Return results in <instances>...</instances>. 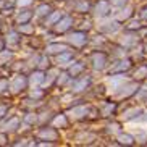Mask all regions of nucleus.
<instances>
[{
  "instance_id": "obj_1",
  "label": "nucleus",
  "mask_w": 147,
  "mask_h": 147,
  "mask_svg": "<svg viewBox=\"0 0 147 147\" xmlns=\"http://www.w3.org/2000/svg\"><path fill=\"white\" fill-rule=\"evenodd\" d=\"M108 82H110V89H112V91H118V89H123V86L128 82V79H126L125 76L118 74V76H112Z\"/></svg>"
},
{
  "instance_id": "obj_2",
  "label": "nucleus",
  "mask_w": 147,
  "mask_h": 147,
  "mask_svg": "<svg viewBox=\"0 0 147 147\" xmlns=\"http://www.w3.org/2000/svg\"><path fill=\"white\" fill-rule=\"evenodd\" d=\"M99 28L102 31H108V32H113V31L118 29V23L115 20H104V21L99 23Z\"/></svg>"
},
{
  "instance_id": "obj_3",
  "label": "nucleus",
  "mask_w": 147,
  "mask_h": 147,
  "mask_svg": "<svg viewBox=\"0 0 147 147\" xmlns=\"http://www.w3.org/2000/svg\"><path fill=\"white\" fill-rule=\"evenodd\" d=\"M105 63H107V57L104 53H95L92 57V65H94L95 69H102L105 66Z\"/></svg>"
},
{
  "instance_id": "obj_4",
  "label": "nucleus",
  "mask_w": 147,
  "mask_h": 147,
  "mask_svg": "<svg viewBox=\"0 0 147 147\" xmlns=\"http://www.w3.org/2000/svg\"><path fill=\"white\" fill-rule=\"evenodd\" d=\"M69 42L73 44V45L81 47V45H84V44H86V36L82 34V32H74L73 36H69Z\"/></svg>"
},
{
  "instance_id": "obj_5",
  "label": "nucleus",
  "mask_w": 147,
  "mask_h": 147,
  "mask_svg": "<svg viewBox=\"0 0 147 147\" xmlns=\"http://www.w3.org/2000/svg\"><path fill=\"white\" fill-rule=\"evenodd\" d=\"M87 113V107H84V105H81V107H74L73 110H69V117L74 118V120H78V118H82L84 115Z\"/></svg>"
},
{
  "instance_id": "obj_6",
  "label": "nucleus",
  "mask_w": 147,
  "mask_h": 147,
  "mask_svg": "<svg viewBox=\"0 0 147 147\" xmlns=\"http://www.w3.org/2000/svg\"><path fill=\"white\" fill-rule=\"evenodd\" d=\"M24 86H26V79L23 78V76H16V78L11 81V89H13V92L21 91Z\"/></svg>"
},
{
  "instance_id": "obj_7",
  "label": "nucleus",
  "mask_w": 147,
  "mask_h": 147,
  "mask_svg": "<svg viewBox=\"0 0 147 147\" xmlns=\"http://www.w3.org/2000/svg\"><path fill=\"white\" fill-rule=\"evenodd\" d=\"M129 66H131V61H129V60H121V61H118V65L112 66L110 73H117V71H125V69H128Z\"/></svg>"
},
{
  "instance_id": "obj_8",
  "label": "nucleus",
  "mask_w": 147,
  "mask_h": 147,
  "mask_svg": "<svg viewBox=\"0 0 147 147\" xmlns=\"http://www.w3.org/2000/svg\"><path fill=\"white\" fill-rule=\"evenodd\" d=\"M107 11H108V3L105 0H102L95 5V15L97 16H104V15H107Z\"/></svg>"
},
{
  "instance_id": "obj_9",
  "label": "nucleus",
  "mask_w": 147,
  "mask_h": 147,
  "mask_svg": "<svg viewBox=\"0 0 147 147\" xmlns=\"http://www.w3.org/2000/svg\"><path fill=\"white\" fill-rule=\"evenodd\" d=\"M66 50H68L66 45H61V44H50L47 47L49 53H63V52H66Z\"/></svg>"
},
{
  "instance_id": "obj_10",
  "label": "nucleus",
  "mask_w": 147,
  "mask_h": 147,
  "mask_svg": "<svg viewBox=\"0 0 147 147\" xmlns=\"http://www.w3.org/2000/svg\"><path fill=\"white\" fill-rule=\"evenodd\" d=\"M139 40L138 36H134V34H126L123 36V39H121V44L125 45V47H129V45H134V44Z\"/></svg>"
},
{
  "instance_id": "obj_11",
  "label": "nucleus",
  "mask_w": 147,
  "mask_h": 147,
  "mask_svg": "<svg viewBox=\"0 0 147 147\" xmlns=\"http://www.w3.org/2000/svg\"><path fill=\"white\" fill-rule=\"evenodd\" d=\"M69 24H71V18H69V16H65L61 21L57 23V31H58V32H63V31H66V29L69 28Z\"/></svg>"
},
{
  "instance_id": "obj_12",
  "label": "nucleus",
  "mask_w": 147,
  "mask_h": 147,
  "mask_svg": "<svg viewBox=\"0 0 147 147\" xmlns=\"http://www.w3.org/2000/svg\"><path fill=\"white\" fill-rule=\"evenodd\" d=\"M141 113H142V110L141 108H131V110H128V112L123 115V118L125 120H133V118H139L141 117Z\"/></svg>"
},
{
  "instance_id": "obj_13",
  "label": "nucleus",
  "mask_w": 147,
  "mask_h": 147,
  "mask_svg": "<svg viewBox=\"0 0 147 147\" xmlns=\"http://www.w3.org/2000/svg\"><path fill=\"white\" fill-rule=\"evenodd\" d=\"M89 86V78H82L81 81H78L76 84H74V91H84L86 87Z\"/></svg>"
},
{
  "instance_id": "obj_14",
  "label": "nucleus",
  "mask_w": 147,
  "mask_h": 147,
  "mask_svg": "<svg viewBox=\"0 0 147 147\" xmlns=\"http://www.w3.org/2000/svg\"><path fill=\"white\" fill-rule=\"evenodd\" d=\"M118 141H120V144H126V146H131L134 142V139L129 134H118Z\"/></svg>"
},
{
  "instance_id": "obj_15",
  "label": "nucleus",
  "mask_w": 147,
  "mask_h": 147,
  "mask_svg": "<svg viewBox=\"0 0 147 147\" xmlns=\"http://www.w3.org/2000/svg\"><path fill=\"white\" fill-rule=\"evenodd\" d=\"M39 136H40V138L52 139V141H53V139L57 138V133H55V131H52V129H47V131H40V133H39Z\"/></svg>"
},
{
  "instance_id": "obj_16",
  "label": "nucleus",
  "mask_w": 147,
  "mask_h": 147,
  "mask_svg": "<svg viewBox=\"0 0 147 147\" xmlns=\"http://www.w3.org/2000/svg\"><path fill=\"white\" fill-rule=\"evenodd\" d=\"M129 16H131V8H125L117 15V20L120 21V20H126V18H129Z\"/></svg>"
},
{
  "instance_id": "obj_17",
  "label": "nucleus",
  "mask_w": 147,
  "mask_h": 147,
  "mask_svg": "<svg viewBox=\"0 0 147 147\" xmlns=\"http://www.w3.org/2000/svg\"><path fill=\"white\" fill-rule=\"evenodd\" d=\"M42 79H44V74L42 73H34L32 76H31V84H32V86H34V84H39Z\"/></svg>"
},
{
  "instance_id": "obj_18",
  "label": "nucleus",
  "mask_w": 147,
  "mask_h": 147,
  "mask_svg": "<svg viewBox=\"0 0 147 147\" xmlns=\"http://www.w3.org/2000/svg\"><path fill=\"white\" fill-rule=\"evenodd\" d=\"M18 123H20V121H18V118H13V120L10 121V123H7V125H5L3 129H5V131H11V129H15V128L18 126Z\"/></svg>"
},
{
  "instance_id": "obj_19",
  "label": "nucleus",
  "mask_w": 147,
  "mask_h": 147,
  "mask_svg": "<svg viewBox=\"0 0 147 147\" xmlns=\"http://www.w3.org/2000/svg\"><path fill=\"white\" fill-rule=\"evenodd\" d=\"M138 79H142L147 76V66H142V68H139L138 71H136V74H134Z\"/></svg>"
},
{
  "instance_id": "obj_20",
  "label": "nucleus",
  "mask_w": 147,
  "mask_h": 147,
  "mask_svg": "<svg viewBox=\"0 0 147 147\" xmlns=\"http://www.w3.org/2000/svg\"><path fill=\"white\" fill-rule=\"evenodd\" d=\"M81 71H82V65H81V63H76V65H73L71 68H69V73L73 74V76H74V74H78V73H81Z\"/></svg>"
},
{
  "instance_id": "obj_21",
  "label": "nucleus",
  "mask_w": 147,
  "mask_h": 147,
  "mask_svg": "<svg viewBox=\"0 0 147 147\" xmlns=\"http://www.w3.org/2000/svg\"><path fill=\"white\" fill-rule=\"evenodd\" d=\"M60 18H61V13H60V11H55V13H53L52 16L49 18L47 24H53V23H55V21H58V20H60Z\"/></svg>"
},
{
  "instance_id": "obj_22",
  "label": "nucleus",
  "mask_w": 147,
  "mask_h": 147,
  "mask_svg": "<svg viewBox=\"0 0 147 147\" xmlns=\"http://www.w3.org/2000/svg\"><path fill=\"white\" fill-rule=\"evenodd\" d=\"M53 125H55V126H65V125H66L65 117H63V115H60V117H57L55 120H53Z\"/></svg>"
},
{
  "instance_id": "obj_23",
  "label": "nucleus",
  "mask_w": 147,
  "mask_h": 147,
  "mask_svg": "<svg viewBox=\"0 0 147 147\" xmlns=\"http://www.w3.org/2000/svg\"><path fill=\"white\" fill-rule=\"evenodd\" d=\"M49 11H50V8H49L47 5H42V7L37 8V15H39V16H42V15H49Z\"/></svg>"
},
{
  "instance_id": "obj_24",
  "label": "nucleus",
  "mask_w": 147,
  "mask_h": 147,
  "mask_svg": "<svg viewBox=\"0 0 147 147\" xmlns=\"http://www.w3.org/2000/svg\"><path fill=\"white\" fill-rule=\"evenodd\" d=\"M29 18H31V13H28V11H26V13H23V15H20V16H18V23H21V24H23V23L28 21Z\"/></svg>"
},
{
  "instance_id": "obj_25",
  "label": "nucleus",
  "mask_w": 147,
  "mask_h": 147,
  "mask_svg": "<svg viewBox=\"0 0 147 147\" xmlns=\"http://www.w3.org/2000/svg\"><path fill=\"white\" fill-rule=\"evenodd\" d=\"M113 108H115V105H113V104L105 105V107H104V115H105V117H107V115H110V113L113 112Z\"/></svg>"
},
{
  "instance_id": "obj_26",
  "label": "nucleus",
  "mask_w": 147,
  "mask_h": 147,
  "mask_svg": "<svg viewBox=\"0 0 147 147\" xmlns=\"http://www.w3.org/2000/svg\"><path fill=\"white\" fill-rule=\"evenodd\" d=\"M69 58V53H63V55H58V63H63L65 65V61H68Z\"/></svg>"
},
{
  "instance_id": "obj_27",
  "label": "nucleus",
  "mask_w": 147,
  "mask_h": 147,
  "mask_svg": "<svg viewBox=\"0 0 147 147\" xmlns=\"http://www.w3.org/2000/svg\"><path fill=\"white\" fill-rule=\"evenodd\" d=\"M8 44H16V40H18V37H16V34H15V32H11V34L8 36Z\"/></svg>"
},
{
  "instance_id": "obj_28",
  "label": "nucleus",
  "mask_w": 147,
  "mask_h": 147,
  "mask_svg": "<svg viewBox=\"0 0 147 147\" xmlns=\"http://www.w3.org/2000/svg\"><path fill=\"white\" fill-rule=\"evenodd\" d=\"M112 2V5H115V7H123V5L126 3V0H110Z\"/></svg>"
},
{
  "instance_id": "obj_29",
  "label": "nucleus",
  "mask_w": 147,
  "mask_h": 147,
  "mask_svg": "<svg viewBox=\"0 0 147 147\" xmlns=\"http://www.w3.org/2000/svg\"><path fill=\"white\" fill-rule=\"evenodd\" d=\"M87 8H89V5H87L86 2H82V3L78 5V10H79V11H86Z\"/></svg>"
},
{
  "instance_id": "obj_30",
  "label": "nucleus",
  "mask_w": 147,
  "mask_h": 147,
  "mask_svg": "<svg viewBox=\"0 0 147 147\" xmlns=\"http://www.w3.org/2000/svg\"><path fill=\"white\" fill-rule=\"evenodd\" d=\"M66 81H68V74H61V78H58V82H60V84H65Z\"/></svg>"
},
{
  "instance_id": "obj_31",
  "label": "nucleus",
  "mask_w": 147,
  "mask_h": 147,
  "mask_svg": "<svg viewBox=\"0 0 147 147\" xmlns=\"http://www.w3.org/2000/svg\"><path fill=\"white\" fill-rule=\"evenodd\" d=\"M139 26H141V23H139V21H131V24H129L131 29H136V28L139 29Z\"/></svg>"
},
{
  "instance_id": "obj_32",
  "label": "nucleus",
  "mask_w": 147,
  "mask_h": 147,
  "mask_svg": "<svg viewBox=\"0 0 147 147\" xmlns=\"http://www.w3.org/2000/svg\"><path fill=\"white\" fill-rule=\"evenodd\" d=\"M20 29H21L23 32H31V31H32V28H31V26H21Z\"/></svg>"
},
{
  "instance_id": "obj_33",
  "label": "nucleus",
  "mask_w": 147,
  "mask_h": 147,
  "mask_svg": "<svg viewBox=\"0 0 147 147\" xmlns=\"http://www.w3.org/2000/svg\"><path fill=\"white\" fill-rule=\"evenodd\" d=\"M26 121H28V123H32V121H36V115H28V117H26Z\"/></svg>"
},
{
  "instance_id": "obj_34",
  "label": "nucleus",
  "mask_w": 147,
  "mask_h": 147,
  "mask_svg": "<svg viewBox=\"0 0 147 147\" xmlns=\"http://www.w3.org/2000/svg\"><path fill=\"white\" fill-rule=\"evenodd\" d=\"M31 95H32V97H40L42 92H40V91H32V92H31Z\"/></svg>"
},
{
  "instance_id": "obj_35",
  "label": "nucleus",
  "mask_w": 147,
  "mask_h": 147,
  "mask_svg": "<svg viewBox=\"0 0 147 147\" xmlns=\"http://www.w3.org/2000/svg\"><path fill=\"white\" fill-rule=\"evenodd\" d=\"M18 3H20V5H29L31 0H18Z\"/></svg>"
},
{
  "instance_id": "obj_36",
  "label": "nucleus",
  "mask_w": 147,
  "mask_h": 147,
  "mask_svg": "<svg viewBox=\"0 0 147 147\" xmlns=\"http://www.w3.org/2000/svg\"><path fill=\"white\" fill-rule=\"evenodd\" d=\"M117 131H118V126H117V125H112V126H110V133H117Z\"/></svg>"
},
{
  "instance_id": "obj_37",
  "label": "nucleus",
  "mask_w": 147,
  "mask_h": 147,
  "mask_svg": "<svg viewBox=\"0 0 147 147\" xmlns=\"http://www.w3.org/2000/svg\"><path fill=\"white\" fill-rule=\"evenodd\" d=\"M47 63H49V60H45V58H42V60H40V63H39V65H40V68H44V66L47 65Z\"/></svg>"
},
{
  "instance_id": "obj_38",
  "label": "nucleus",
  "mask_w": 147,
  "mask_h": 147,
  "mask_svg": "<svg viewBox=\"0 0 147 147\" xmlns=\"http://www.w3.org/2000/svg\"><path fill=\"white\" fill-rule=\"evenodd\" d=\"M5 87H7V81H2V82H0V92L3 91Z\"/></svg>"
},
{
  "instance_id": "obj_39",
  "label": "nucleus",
  "mask_w": 147,
  "mask_h": 147,
  "mask_svg": "<svg viewBox=\"0 0 147 147\" xmlns=\"http://www.w3.org/2000/svg\"><path fill=\"white\" fill-rule=\"evenodd\" d=\"M142 18H144V20H147V8L142 10Z\"/></svg>"
},
{
  "instance_id": "obj_40",
  "label": "nucleus",
  "mask_w": 147,
  "mask_h": 147,
  "mask_svg": "<svg viewBox=\"0 0 147 147\" xmlns=\"http://www.w3.org/2000/svg\"><path fill=\"white\" fill-rule=\"evenodd\" d=\"M5 110H7L5 107H0V117H2V113H5Z\"/></svg>"
},
{
  "instance_id": "obj_41",
  "label": "nucleus",
  "mask_w": 147,
  "mask_h": 147,
  "mask_svg": "<svg viewBox=\"0 0 147 147\" xmlns=\"http://www.w3.org/2000/svg\"><path fill=\"white\" fill-rule=\"evenodd\" d=\"M5 142V138H3V136H0V144H3Z\"/></svg>"
}]
</instances>
